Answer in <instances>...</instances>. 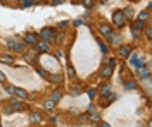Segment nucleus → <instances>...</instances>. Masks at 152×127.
<instances>
[{"instance_id":"1","label":"nucleus","mask_w":152,"mask_h":127,"mask_svg":"<svg viewBox=\"0 0 152 127\" xmlns=\"http://www.w3.org/2000/svg\"><path fill=\"white\" fill-rule=\"evenodd\" d=\"M112 22H114V26L123 28L124 22H126V16H124V12H123V10H116V12L112 14Z\"/></svg>"},{"instance_id":"2","label":"nucleus","mask_w":152,"mask_h":127,"mask_svg":"<svg viewBox=\"0 0 152 127\" xmlns=\"http://www.w3.org/2000/svg\"><path fill=\"white\" fill-rule=\"evenodd\" d=\"M40 34L43 36V41H47V43H54V31L49 29V28H43L40 31Z\"/></svg>"},{"instance_id":"3","label":"nucleus","mask_w":152,"mask_h":127,"mask_svg":"<svg viewBox=\"0 0 152 127\" xmlns=\"http://www.w3.org/2000/svg\"><path fill=\"white\" fill-rule=\"evenodd\" d=\"M7 45H9L10 50H16V52H24V48H26V43H17L14 39H10Z\"/></svg>"},{"instance_id":"4","label":"nucleus","mask_w":152,"mask_h":127,"mask_svg":"<svg viewBox=\"0 0 152 127\" xmlns=\"http://www.w3.org/2000/svg\"><path fill=\"white\" fill-rule=\"evenodd\" d=\"M145 29V22L143 21H135L133 22V34L137 36V33H142Z\"/></svg>"},{"instance_id":"5","label":"nucleus","mask_w":152,"mask_h":127,"mask_svg":"<svg viewBox=\"0 0 152 127\" xmlns=\"http://www.w3.org/2000/svg\"><path fill=\"white\" fill-rule=\"evenodd\" d=\"M38 41V36L35 33H26L24 34V43H30V45H35Z\"/></svg>"},{"instance_id":"6","label":"nucleus","mask_w":152,"mask_h":127,"mask_svg":"<svg viewBox=\"0 0 152 127\" xmlns=\"http://www.w3.org/2000/svg\"><path fill=\"white\" fill-rule=\"evenodd\" d=\"M14 95H17V98H21V100L30 98V96H28V93H26L24 89H21V88H14Z\"/></svg>"},{"instance_id":"7","label":"nucleus","mask_w":152,"mask_h":127,"mask_svg":"<svg viewBox=\"0 0 152 127\" xmlns=\"http://www.w3.org/2000/svg\"><path fill=\"white\" fill-rule=\"evenodd\" d=\"M35 45H36V50H40V52H49V43L47 41H36Z\"/></svg>"},{"instance_id":"8","label":"nucleus","mask_w":152,"mask_h":127,"mask_svg":"<svg viewBox=\"0 0 152 127\" xmlns=\"http://www.w3.org/2000/svg\"><path fill=\"white\" fill-rule=\"evenodd\" d=\"M100 33L102 34H105V36H109V34H112L114 31H112V28L109 26V24H102L100 26Z\"/></svg>"},{"instance_id":"9","label":"nucleus","mask_w":152,"mask_h":127,"mask_svg":"<svg viewBox=\"0 0 152 127\" xmlns=\"http://www.w3.org/2000/svg\"><path fill=\"white\" fill-rule=\"evenodd\" d=\"M100 76L104 79H109L112 76V67H109V65H107V67H104V69H102V72H100Z\"/></svg>"},{"instance_id":"10","label":"nucleus","mask_w":152,"mask_h":127,"mask_svg":"<svg viewBox=\"0 0 152 127\" xmlns=\"http://www.w3.org/2000/svg\"><path fill=\"white\" fill-rule=\"evenodd\" d=\"M10 107H12V110H23V103H21L19 100H10V103H9Z\"/></svg>"},{"instance_id":"11","label":"nucleus","mask_w":152,"mask_h":127,"mask_svg":"<svg viewBox=\"0 0 152 127\" xmlns=\"http://www.w3.org/2000/svg\"><path fill=\"white\" fill-rule=\"evenodd\" d=\"M107 38H109V43H114V45H118V43H119V41H121V38H119V34H114V33H112V34H109V36H107Z\"/></svg>"},{"instance_id":"12","label":"nucleus","mask_w":152,"mask_h":127,"mask_svg":"<svg viewBox=\"0 0 152 127\" xmlns=\"http://www.w3.org/2000/svg\"><path fill=\"white\" fill-rule=\"evenodd\" d=\"M31 122H35V124L41 122V113L40 112H33V113H31Z\"/></svg>"},{"instance_id":"13","label":"nucleus","mask_w":152,"mask_h":127,"mask_svg":"<svg viewBox=\"0 0 152 127\" xmlns=\"http://www.w3.org/2000/svg\"><path fill=\"white\" fill-rule=\"evenodd\" d=\"M130 53H132V48H130V47H121V48H119V55H121V57H128Z\"/></svg>"},{"instance_id":"14","label":"nucleus","mask_w":152,"mask_h":127,"mask_svg":"<svg viewBox=\"0 0 152 127\" xmlns=\"http://www.w3.org/2000/svg\"><path fill=\"white\" fill-rule=\"evenodd\" d=\"M54 107H55V101H52V100H49V101H45V103H43V108H45L47 112H52Z\"/></svg>"},{"instance_id":"15","label":"nucleus","mask_w":152,"mask_h":127,"mask_svg":"<svg viewBox=\"0 0 152 127\" xmlns=\"http://www.w3.org/2000/svg\"><path fill=\"white\" fill-rule=\"evenodd\" d=\"M24 59H26V62H30V64H35L38 57H36L35 53H26V55H24Z\"/></svg>"},{"instance_id":"16","label":"nucleus","mask_w":152,"mask_h":127,"mask_svg":"<svg viewBox=\"0 0 152 127\" xmlns=\"http://www.w3.org/2000/svg\"><path fill=\"white\" fill-rule=\"evenodd\" d=\"M61 98H62L61 91H54V93H52V101H55V103H57V101H61Z\"/></svg>"},{"instance_id":"17","label":"nucleus","mask_w":152,"mask_h":127,"mask_svg":"<svg viewBox=\"0 0 152 127\" xmlns=\"http://www.w3.org/2000/svg\"><path fill=\"white\" fill-rule=\"evenodd\" d=\"M147 19H149V12L147 10H143V12L138 14V21H147Z\"/></svg>"},{"instance_id":"18","label":"nucleus","mask_w":152,"mask_h":127,"mask_svg":"<svg viewBox=\"0 0 152 127\" xmlns=\"http://www.w3.org/2000/svg\"><path fill=\"white\" fill-rule=\"evenodd\" d=\"M124 88H126V89H135V88H137V84H135V83H132V81H128V83L124 84Z\"/></svg>"},{"instance_id":"19","label":"nucleus","mask_w":152,"mask_h":127,"mask_svg":"<svg viewBox=\"0 0 152 127\" xmlns=\"http://www.w3.org/2000/svg\"><path fill=\"white\" fill-rule=\"evenodd\" d=\"M2 62H7V64H12V57H9V55H4V57H2Z\"/></svg>"},{"instance_id":"20","label":"nucleus","mask_w":152,"mask_h":127,"mask_svg":"<svg viewBox=\"0 0 152 127\" xmlns=\"http://www.w3.org/2000/svg\"><path fill=\"white\" fill-rule=\"evenodd\" d=\"M99 45H100V50H102V52H104V53H107V47H105L102 41H99Z\"/></svg>"},{"instance_id":"21","label":"nucleus","mask_w":152,"mask_h":127,"mask_svg":"<svg viewBox=\"0 0 152 127\" xmlns=\"http://www.w3.org/2000/svg\"><path fill=\"white\" fill-rule=\"evenodd\" d=\"M68 24H69L68 21H62L61 24H59V28H61V29H66V26H68Z\"/></svg>"},{"instance_id":"22","label":"nucleus","mask_w":152,"mask_h":127,"mask_svg":"<svg viewBox=\"0 0 152 127\" xmlns=\"http://www.w3.org/2000/svg\"><path fill=\"white\" fill-rule=\"evenodd\" d=\"M88 95H90V98H95V95H97V89H90V91H88Z\"/></svg>"},{"instance_id":"23","label":"nucleus","mask_w":152,"mask_h":127,"mask_svg":"<svg viewBox=\"0 0 152 127\" xmlns=\"http://www.w3.org/2000/svg\"><path fill=\"white\" fill-rule=\"evenodd\" d=\"M83 4H85L87 7H92V4H93V0H83Z\"/></svg>"},{"instance_id":"24","label":"nucleus","mask_w":152,"mask_h":127,"mask_svg":"<svg viewBox=\"0 0 152 127\" xmlns=\"http://www.w3.org/2000/svg\"><path fill=\"white\" fill-rule=\"evenodd\" d=\"M147 77H149V70L145 69V70H143V72H142V79H147Z\"/></svg>"},{"instance_id":"25","label":"nucleus","mask_w":152,"mask_h":127,"mask_svg":"<svg viewBox=\"0 0 152 127\" xmlns=\"http://www.w3.org/2000/svg\"><path fill=\"white\" fill-rule=\"evenodd\" d=\"M69 76H71V77H74V76H76V72H74V69H73L71 65H69Z\"/></svg>"},{"instance_id":"26","label":"nucleus","mask_w":152,"mask_h":127,"mask_svg":"<svg viewBox=\"0 0 152 127\" xmlns=\"http://www.w3.org/2000/svg\"><path fill=\"white\" fill-rule=\"evenodd\" d=\"M50 81H54V83L57 81V83H59V81H61V77H59V76H50Z\"/></svg>"},{"instance_id":"27","label":"nucleus","mask_w":152,"mask_h":127,"mask_svg":"<svg viewBox=\"0 0 152 127\" xmlns=\"http://www.w3.org/2000/svg\"><path fill=\"white\" fill-rule=\"evenodd\" d=\"M145 33H147V38L151 39V36H152V33H151V28H147V29H145Z\"/></svg>"},{"instance_id":"28","label":"nucleus","mask_w":152,"mask_h":127,"mask_svg":"<svg viewBox=\"0 0 152 127\" xmlns=\"http://www.w3.org/2000/svg\"><path fill=\"white\" fill-rule=\"evenodd\" d=\"M0 81H2V83H5V76H4V72H0Z\"/></svg>"},{"instance_id":"29","label":"nucleus","mask_w":152,"mask_h":127,"mask_svg":"<svg viewBox=\"0 0 152 127\" xmlns=\"http://www.w3.org/2000/svg\"><path fill=\"white\" fill-rule=\"evenodd\" d=\"M100 127H109V126H107L105 122H102V124H100Z\"/></svg>"},{"instance_id":"30","label":"nucleus","mask_w":152,"mask_h":127,"mask_svg":"<svg viewBox=\"0 0 152 127\" xmlns=\"http://www.w3.org/2000/svg\"><path fill=\"white\" fill-rule=\"evenodd\" d=\"M0 2H2V0H0Z\"/></svg>"},{"instance_id":"31","label":"nucleus","mask_w":152,"mask_h":127,"mask_svg":"<svg viewBox=\"0 0 152 127\" xmlns=\"http://www.w3.org/2000/svg\"><path fill=\"white\" fill-rule=\"evenodd\" d=\"M133 2H135V0H133Z\"/></svg>"},{"instance_id":"32","label":"nucleus","mask_w":152,"mask_h":127,"mask_svg":"<svg viewBox=\"0 0 152 127\" xmlns=\"http://www.w3.org/2000/svg\"><path fill=\"white\" fill-rule=\"evenodd\" d=\"M0 127H2V126H0Z\"/></svg>"}]
</instances>
